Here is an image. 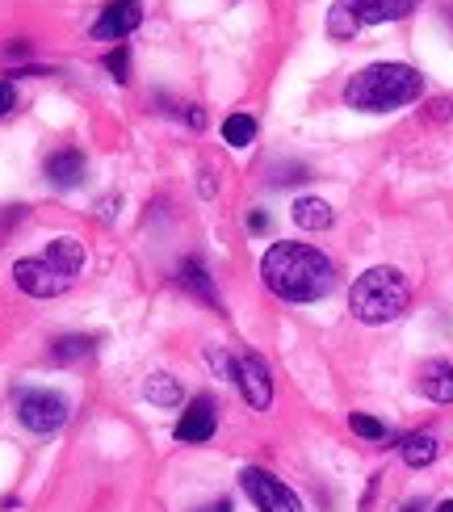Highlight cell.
Wrapping results in <instances>:
<instances>
[{
  "label": "cell",
  "instance_id": "cell-16",
  "mask_svg": "<svg viewBox=\"0 0 453 512\" xmlns=\"http://www.w3.org/2000/svg\"><path fill=\"white\" fill-rule=\"evenodd\" d=\"M143 395H147V403H156V408H181V399H185L181 382L172 374H151Z\"/></svg>",
  "mask_w": 453,
  "mask_h": 512
},
{
  "label": "cell",
  "instance_id": "cell-19",
  "mask_svg": "<svg viewBox=\"0 0 453 512\" xmlns=\"http://www.w3.org/2000/svg\"><path fill=\"white\" fill-rule=\"evenodd\" d=\"M252 139H256V118H252V114H231V118L223 122V143L248 147Z\"/></svg>",
  "mask_w": 453,
  "mask_h": 512
},
{
  "label": "cell",
  "instance_id": "cell-8",
  "mask_svg": "<svg viewBox=\"0 0 453 512\" xmlns=\"http://www.w3.org/2000/svg\"><path fill=\"white\" fill-rule=\"evenodd\" d=\"M214 429H219V416H214V399H210V395H198V399H193L189 408L181 412V420H177V441L198 445V441H210Z\"/></svg>",
  "mask_w": 453,
  "mask_h": 512
},
{
  "label": "cell",
  "instance_id": "cell-6",
  "mask_svg": "<svg viewBox=\"0 0 453 512\" xmlns=\"http://www.w3.org/2000/svg\"><path fill=\"white\" fill-rule=\"evenodd\" d=\"M13 277H17V286L26 290V294H34V298H55V294H63L72 282L63 273H55L42 256H30V261H17L13 265Z\"/></svg>",
  "mask_w": 453,
  "mask_h": 512
},
{
  "label": "cell",
  "instance_id": "cell-27",
  "mask_svg": "<svg viewBox=\"0 0 453 512\" xmlns=\"http://www.w3.org/2000/svg\"><path fill=\"white\" fill-rule=\"evenodd\" d=\"M437 512H453V500H445V504H441V508H437Z\"/></svg>",
  "mask_w": 453,
  "mask_h": 512
},
{
  "label": "cell",
  "instance_id": "cell-12",
  "mask_svg": "<svg viewBox=\"0 0 453 512\" xmlns=\"http://www.w3.org/2000/svg\"><path fill=\"white\" fill-rule=\"evenodd\" d=\"M42 261H47L55 273H63L72 282V277L84 269V244L80 240H72V236H59V240H51L47 244V252H42Z\"/></svg>",
  "mask_w": 453,
  "mask_h": 512
},
{
  "label": "cell",
  "instance_id": "cell-9",
  "mask_svg": "<svg viewBox=\"0 0 453 512\" xmlns=\"http://www.w3.org/2000/svg\"><path fill=\"white\" fill-rule=\"evenodd\" d=\"M139 21H143L139 0H110L93 21V38H126L131 30H139Z\"/></svg>",
  "mask_w": 453,
  "mask_h": 512
},
{
  "label": "cell",
  "instance_id": "cell-2",
  "mask_svg": "<svg viewBox=\"0 0 453 512\" xmlns=\"http://www.w3.org/2000/svg\"><path fill=\"white\" fill-rule=\"evenodd\" d=\"M424 93V76L407 63H370L344 84V101L365 114H386L399 105H412Z\"/></svg>",
  "mask_w": 453,
  "mask_h": 512
},
{
  "label": "cell",
  "instance_id": "cell-10",
  "mask_svg": "<svg viewBox=\"0 0 453 512\" xmlns=\"http://www.w3.org/2000/svg\"><path fill=\"white\" fill-rule=\"evenodd\" d=\"M344 9L357 17V26H382V21H399L416 9V0H344Z\"/></svg>",
  "mask_w": 453,
  "mask_h": 512
},
{
  "label": "cell",
  "instance_id": "cell-26",
  "mask_svg": "<svg viewBox=\"0 0 453 512\" xmlns=\"http://www.w3.org/2000/svg\"><path fill=\"white\" fill-rule=\"evenodd\" d=\"M420 508H424V504H420V500H412V504H407L403 512H420Z\"/></svg>",
  "mask_w": 453,
  "mask_h": 512
},
{
  "label": "cell",
  "instance_id": "cell-7",
  "mask_svg": "<svg viewBox=\"0 0 453 512\" xmlns=\"http://www.w3.org/2000/svg\"><path fill=\"white\" fill-rule=\"evenodd\" d=\"M235 382H240V391H244V399L252 403V408H269L273 403V378H269L265 361L256 353L235 361Z\"/></svg>",
  "mask_w": 453,
  "mask_h": 512
},
{
  "label": "cell",
  "instance_id": "cell-25",
  "mask_svg": "<svg viewBox=\"0 0 453 512\" xmlns=\"http://www.w3.org/2000/svg\"><path fill=\"white\" fill-rule=\"evenodd\" d=\"M248 227H252V231H265V227H269V215H261V210H256V215L248 219Z\"/></svg>",
  "mask_w": 453,
  "mask_h": 512
},
{
  "label": "cell",
  "instance_id": "cell-13",
  "mask_svg": "<svg viewBox=\"0 0 453 512\" xmlns=\"http://www.w3.org/2000/svg\"><path fill=\"white\" fill-rule=\"evenodd\" d=\"M420 391L433 403H453V366L449 361H428L420 370Z\"/></svg>",
  "mask_w": 453,
  "mask_h": 512
},
{
  "label": "cell",
  "instance_id": "cell-18",
  "mask_svg": "<svg viewBox=\"0 0 453 512\" xmlns=\"http://www.w3.org/2000/svg\"><path fill=\"white\" fill-rule=\"evenodd\" d=\"M97 349V340L93 336H80V332H72V336H59L55 345H51V357L55 361H76V357H89Z\"/></svg>",
  "mask_w": 453,
  "mask_h": 512
},
{
  "label": "cell",
  "instance_id": "cell-20",
  "mask_svg": "<svg viewBox=\"0 0 453 512\" xmlns=\"http://www.w3.org/2000/svg\"><path fill=\"white\" fill-rule=\"evenodd\" d=\"M357 30H361V26H357V17L344 9V0H340V5L332 9V17H328V34H336V38H353Z\"/></svg>",
  "mask_w": 453,
  "mask_h": 512
},
{
  "label": "cell",
  "instance_id": "cell-22",
  "mask_svg": "<svg viewBox=\"0 0 453 512\" xmlns=\"http://www.w3.org/2000/svg\"><path fill=\"white\" fill-rule=\"evenodd\" d=\"M105 68L114 72V80H126V76H131V55H126V47H118V51L105 55Z\"/></svg>",
  "mask_w": 453,
  "mask_h": 512
},
{
  "label": "cell",
  "instance_id": "cell-14",
  "mask_svg": "<svg viewBox=\"0 0 453 512\" xmlns=\"http://www.w3.org/2000/svg\"><path fill=\"white\" fill-rule=\"evenodd\" d=\"M181 286H185L189 294H198L206 307L219 311V290H214V277L206 273L202 261H185V265H181Z\"/></svg>",
  "mask_w": 453,
  "mask_h": 512
},
{
  "label": "cell",
  "instance_id": "cell-5",
  "mask_svg": "<svg viewBox=\"0 0 453 512\" xmlns=\"http://www.w3.org/2000/svg\"><path fill=\"white\" fill-rule=\"evenodd\" d=\"M240 483H244L248 500L261 508V512H302V500L277 475L261 471V466H248V471L240 475Z\"/></svg>",
  "mask_w": 453,
  "mask_h": 512
},
{
  "label": "cell",
  "instance_id": "cell-1",
  "mask_svg": "<svg viewBox=\"0 0 453 512\" xmlns=\"http://www.w3.org/2000/svg\"><path fill=\"white\" fill-rule=\"evenodd\" d=\"M261 277L286 303H319V298L332 290L336 269L328 256L311 244H273L261 261Z\"/></svg>",
  "mask_w": 453,
  "mask_h": 512
},
{
  "label": "cell",
  "instance_id": "cell-11",
  "mask_svg": "<svg viewBox=\"0 0 453 512\" xmlns=\"http://www.w3.org/2000/svg\"><path fill=\"white\" fill-rule=\"evenodd\" d=\"M84 168H89L84 152H76V147H63V152H55L47 160V181L59 185V189H76L84 181Z\"/></svg>",
  "mask_w": 453,
  "mask_h": 512
},
{
  "label": "cell",
  "instance_id": "cell-21",
  "mask_svg": "<svg viewBox=\"0 0 453 512\" xmlns=\"http://www.w3.org/2000/svg\"><path fill=\"white\" fill-rule=\"evenodd\" d=\"M349 429H353L357 437H365V441H386V424H382V420H374V416H365V412H353Z\"/></svg>",
  "mask_w": 453,
  "mask_h": 512
},
{
  "label": "cell",
  "instance_id": "cell-4",
  "mask_svg": "<svg viewBox=\"0 0 453 512\" xmlns=\"http://www.w3.org/2000/svg\"><path fill=\"white\" fill-rule=\"evenodd\" d=\"M17 420L30 433H55L68 424V399L55 391H21L17 395Z\"/></svg>",
  "mask_w": 453,
  "mask_h": 512
},
{
  "label": "cell",
  "instance_id": "cell-15",
  "mask_svg": "<svg viewBox=\"0 0 453 512\" xmlns=\"http://www.w3.org/2000/svg\"><path fill=\"white\" fill-rule=\"evenodd\" d=\"M332 206L323 202V198H298L294 202V223L298 227H307V231H328L332 227Z\"/></svg>",
  "mask_w": 453,
  "mask_h": 512
},
{
  "label": "cell",
  "instance_id": "cell-17",
  "mask_svg": "<svg viewBox=\"0 0 453 512\" xmlns=\"http://www.w3.org/2000/svg\"><path fill=\"white\" fill-rule=\"evenodd\" d=\"M399 454H403L407 466H416V471H420V466H428V462L437 458V441L428 437V433H412V437L399 445Z\"/></svg>",
  "mask_w": 453,
  "mask_h": 512
},
{
  "label": "cell",
  "instance_id": "cell-24",
  "mask_svg": "<svg viewBox=\"0 0 453 512\" xmlns=\"http://www.w3.org/2000/svg\"><path fill=\"white\" fill-rule=\"evenodd\" d=\"M17 105V93H13V84L9 80H0V118H5L9 110Z\"/></svg>",
  "mask_w": 453,
  "mask_h": 512
},
{
  "label": "cell",
  "instance_id": "cell-3",
  "mask_svg": "<svg viewBox=\"0 0 453 512\" xmlns=\"http://www.w3.org/2000/svg\"><path fill=\"white\" fill-rule=\"evenodd\" d=\"M407 303H412V286L395 265L365 269L349 290V311L361 324H391L407 311Z\"/></svg>",
  "mask_w": 453,
  "mask_h": 512
},
{
  "label": "cell",
  "instance_id": "cell-23",
  "mask_svg": "<svg viewBox=\"0 0 453 512\" xmlns=\"http://www.w3.org/2000/svg\"><path fill=\"white\" fill-rule=\"evenodd\" d=\"M210 366H214V370H219L223 378H235V361H231V357H223L219 349H210Z\"/></svg>",
  "mask_w": 453,
  "mask_h": 512
}]
</instances>
